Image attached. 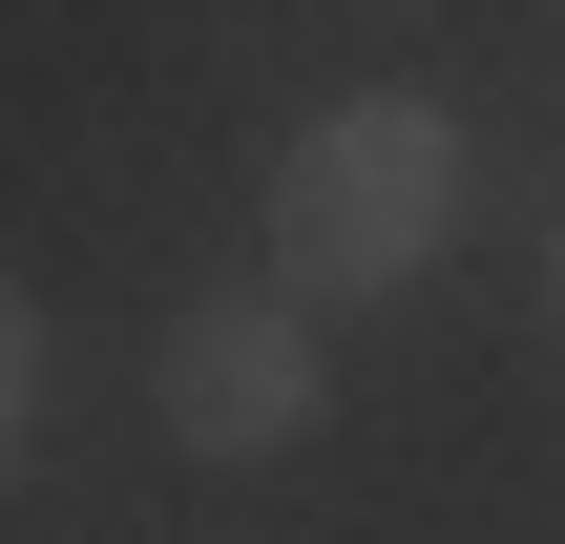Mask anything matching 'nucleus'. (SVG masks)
Returning a JSON list of instances; mask_svg holds the SVG:
<instances>
[{"label": "nucleus", "mask_w": 565, "mask_h": 544, "mask_svg": "<svg viewBox=\"0 0 565 544\" xmlns=\"http://www.w3.org/2000/svg\"><path fill=\"white\" fill-rule=\"evenodd\" d=\"M440 231H461V126H440V105L356 84V105H315V126L273 147V294H315V314L419 294Z\"/></svg>", "instance_id": "nucleus-1"}, {"label": "nucleus", "mask_w": 565, "mask_h": 544, "mask_svg": "<svg viewBox=\"0 0 565 544\" xmlns=\"http://www.w3.org/2000/svg\"><path fill=\"white\" fill-rule=\"evenodd\" d=\"M147 398H168L189 461H273V440L315 419V294H273V273H252V294H189Z\"/></svg>", "instance_id": "nucleus-2"}, {"label": "nucleus", "mask_w": 565, "mask_h": 544, "mask_svg": "<svg viewBox=\"0 0 565 544\" xmlns=\"http://www.w3.org/2000/svg\"><path fill=\"white\" fill-rule=\"evenodd\" d=\"M21 419H42V314L0 294V461H21Z\"/></svg>", "instance_id": "nucleus-3"}]
</instances>
